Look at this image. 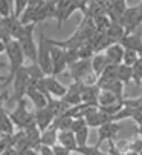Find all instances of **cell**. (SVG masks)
I'll use <instances>...</instances> for the list:
<instances>
[{"label":"cell","mask_w":142,"mask_h":155,"mask_svg":"<svg viewBox=\"0 0 142 155\" xmlns=\"http://www.w3.org/2000/svg\"><path fill=\"white\" fill-rule=\"evenodd\" d=\"M84 84H86V83H83V81H74L70 86H67V92H66V95H64L61 100H64L70 107L81 104V103H83V101H81V92H83Z\"/></svg>","instance_id":"10"},{"label":"cell","mask_w":142,"mask_h":155,"mask_svg":"<svg viewBox=\"0 0 142 155\" xmlns=\"http://www.w3.org/2000/svg\"><path fill=\"white\" fill-rule=\"evenodd\" d=\"M107 155H110V153H107Z\"/></svg>","instance_id":"42"},{"label":"cell","mask_w":142,"mask_h":155,"mask_svg":"<svg viewBox=\"0 0 142 155\" xmlns=\"http://www.w3.org/2000/svg\"><path fill=\"white\" fill-rule=\"evenodd\" d=\"M0 23L3 25V28L6 29V32L9 34V37L12 40H18V37L23 32V28H25V26L20 23V20L15 18V17H12V15L8 17V18H0Z\"/></svg>","instance_id":"15"},{"label":"cell","mask_w":142,"mask_h":155,"mask_svg":"<svg viewBox=\"0 0 142 155\" xmlns=\"http://www.w3.org/2000/svg\"><path fill=\"white\" fill-rule=\"evenodd\" d=\"M0 138H2V135H0Z\"/></svg>","instance_id":"41"},{"label":"cell","mask_w":142,"mask_h":155,"mask_svg":"<svg viewBox=\"0 0 142 155\" xmlns=\"http://www.w3.org/2000/svg\"><path fill=\"white\" fill-rule=\"evenodd\" d=\"M121 130V124L116 121H109L103 126L98 127V141L95 144V147H99L104 141H113L115 137L119 134Z\"/></svg>","instance_id":"9"},{"label":"cell","mask_w":142,"mask_h":155,"mask_svg":"<svg viewBox=\"0 0 142 155\" xmlns=\"http://www.w3.org/2000/svg\"><path fill=\"white\" fill-rule=\"evenodd\" d=\"M0 83H6V77L0 74Z\"/></svg>","instance_id":"39"},{"label":"cell","mask_w":142,"mask_h":155,"mask_svg":"<svg viewBox=\"0 0 142 155\" xmlns=\"http://www.w3.org/2000/svg\"><path fill=\"white\" fill-rule=\"evenodd\" d=\"M119 45L124 49H131V51L137 52L139 57H142V34L140 32H131V34L124 35Z\"/></svg>","instance_id":"13"},{"label":"cell","mask_w":142,"mask_h":155,"mask_svg":"<svg viewBox=\"0 0 142 155\" xmlns=\"http://www.w3.org/2000/svg\"><path fill=\"white\" fill-rule=\"evenodd\" d=\"M49 43H51V38H49ZM51 60H52V75L54 77L64 72L69 66L66 60V51L52 45V43H51Z\"/></svg>","instance_id":"7"},{"label":"cell","mask_w":142,"mask_h":155,"mask_svg":"<svg viewBox=\"0 0 142 155\" xmlns=\"http://www.w3.org/2000/svg\"><path fill=\"white\" fill-rule=\"evenodd\" d=\"M116 78H118V81H119V83H122L124 86H127L133 80L131 68H130V66H125V64H119V66H118Z\"/></svg>","instance_id":"25"},{"label":"cell","mask_w":142,"mask_h":155,"mask_svg":"<svg viewBox=\"0 0 142 155\" xmlns=\"http://www.w3.org/2000/svg\"><path fill=\"white\" fill-rule=\"evenodd\" d=\"M139 60V54L131 51V49H124V55H122V63L121 64H125V66H131Z\"/></svg>","instance_id":"29"},{"label":"cell","mask_w":142,"mask_h":155,"mask_svg":"<svg viewBox=\"0 0 142 155\" xmlns=\"http://www.w3.org/2000/svg\"><path fill=\"white\" fill-rule=\"evenodd\" d=\"M107 37H109V40L112 41V43H121V40L124 38V35H125V31H124V28L119 25V23H110V26L107 28V31L104 32Z\"/></svg>","instance_id":"22"},{"label":"cell","mask_w":142,"mask_h":155,"mask_svg":"<svg viewBox=\"0 0 142 155\" xmlns=\"http://www.w3.org/2000/svg\"><path fill=\"white\" fill-rule=\"evenodd\" d=\"M58 144L66 147V149H69V150H72V152L78 147L75 134L72 130H60L58 132Z\"/></svg>","instance_id":"20"},{"label":"cell","mask_w":142,"mask_h":155,"mask_svg":"<svg viewBox=\"0 0 142 155\" xmlns=\"http://www.w3.org/2000/svg\"><path fill=\"white\" fill-rule=\"evenodd\" d=\"M44 87H46L47 94H49V97H55V98H63L67 92V86H64L54 75L44 77Z\"/></svg>","instance_id":"11"},{"label":"cell","mask_w":142,"mask_h":155,"mask_svg":"<svg viewBox=\"0 0 142 155\" xmlns=\"http://www.w3.org/2000/svg\"><path fill=\"white\" fill-rule=\"evenodd\" d=\"M14 129H15V126H14L9 114L6 112L5 107H2L0 109V135H12Z\"/></svg>","instance_id":"21"},{"label":"cell","mask_w":142,"mask_h":155,"mask_svg":"<svg viewBox=\"0 0 142 155\" xmlns=\"http://www.w3.org/2000/svg\"><path fill=\"white\" fill-rule=\"evenodd\" d=\"M25 97H28V98L32 101V104H34L35 109H43V107H46L47 103H49V100H51V97H47L44 92H41L40 89H37L35 86H29V87H28Z\"/></svg>","instance_id":"16"},{"label":"cell","mask_w":142,"mask_h":155,"mask_svg":"<svg viewBox=\"0 0 142 155\" xmlns=\"http://www.w3.org/2000/svg\"><path fill=\"white\" fill-rule=\"evenodd\" d=\"M84 2H69V0H61V2L55 3V20H57V28L61 29V25L64 23L66 20L70 18L74 12L83 9Z\"/></svg>","instance_id":"5"},{"label":"cell","mask_w":142,"mask_h":155,"mask_svg":"<svg viewBox=\"0 0 142 155\" xmlns=\"http://www.w3.org/2000/svg\"><path fill=\"white\" fill-rule=\"evenodd\" d=\"M12 91H14V100L15 103H18L20 100L25 98L26 95V91H28V87L31 86V81H29V77L28 74L25 72V69H20L14 77H12Z\"/></svg>","instance_id":"6"},{"label":"cell","mask_w":142,"mask_h":155,"mask_svg":"<svg viewBox=\"0 0 142 155\" xmlns=\"http://www.w3.org/2000/svg\"><path fill=\"white\" fill-rule=\"evenodd\" d=\"M12 15V2L0 0V18H8Z\"/></svg>","instance_id":"32"},{"label":"cell","mask_w":142,"mask_h":155,"mask_svg":"<svg viewBox=\"0 0 142 155\" xmlns=\"http://www.w3.org/2000/svg\"><path fill=\"white\" fill-rule=\"evenodd\" d=\"M89 132H90V127H89V126H84L83 129H80L78 132H75V138H77V144H78V147H84V146H87V141H89Z\"/></svg>","instance_id":"27"},{"label":"cell","mask_w":142,"mask_h":155,"mask_svg":"<svg viewBox=\"0 0 142 155\" xmlns=\"http://www.w3.org/2000/svg\"><path fill=\"white\" fill-rule=\"evenodd\" d=\"M37 64L46 77L52 75V60H51V43L49 37L44 32H40L37 43Z\"/></svg>","instance_id":"2"},{"label":"cell","mask_w":142,"mask_h":155,"mask_svg":"<svg viewBox=\"0 0 142 155\" xmlns=\"http://www.w3.org/2000/svg\"><path fill=\"white\" fill-rule=\"evenodd\" d=\"M104 55L109 61V64H115V66H119L122 63V55H124V48L119 45V43H113L110 45L106 51Z\"/></svg>","instance_id":"17"},{"label":"cell","mask_w":142,"mask_h":155,"mask_svg":"<svg viewBox=\"0 0 142 155\" xmlns=\"http://www.w3.org/2000/svg\"><path fill=\"white\" fill-rule=\"evenodd\" d=\"M99 87L96 84H84L83 92H81V101L87 106H96L98 94H99Z\"/></svg>","instance_id":"18"},{"label":"cell","mask_w":142,"mask_h":155,"mask_svg":"<svg viewBox=\"0 0 142 155\" xmlns=\"http://www.w3.org/2000/svg\"><path fill=\"white\" fill-rule=\"evenodd\" d=\"M131 74H133V80L137 86L142 84V57H139V60L131 66Z\"/></svg>","instance_id":"28"},{"label":"cell","mask_w":142,"mask_h":155,"mask_svg":"<svg viewBox=\"0 0 142 155\" xmlns=\"http://www.w3.org/2000/svg\"><path fill=\"white\" fill-rule=\"evenodd\" d=\"M34 31H35V25H26L23 28L21 35L17 40L25 58H28L31 63H37V43L34 38Z\"/></svg>","instance_id":"4"},{"label":"cell","mask_w":142,"mask_h":155,"mask_svg":"<svg viewBox=\"0 0 142 155\" xmlns=\"http://www.w3.org/2000/svg\"><path fill=\"white\" fill-rule=\"evenodd\" d=\"M75 152L81 153V155H107L106 152H103L99 147L95 146H84V147H77Z\"/></svg>","instance_id":"33"},{"label":"cell","mask_w":142,"mask_h":155,"mask_svg":"<svg viewBox=\"0 0 142 155\" xmlns=\"http://www.w3.org/2000/svg\"><path fill=\"white\" fill-rule=\"evenodd\" d=\"M41 146H47V147H52L58 143V130L54 126H49L46 130L41 132Z\"/></svg>","instance_id":"23"},{"label":"cell","mask_w":142,"mask_h":155,"mask_svg":"<svg viewBox=\"0 0 142 155\" xmlns=\"http://www.w3.org/2000/svg\"><path fill=\"white\" fill-rule=\"evenodd\" d=\"M116 103H122L118 100L110 91H106V89H101L99 94H98V100H96V106L98 107H109L112 104H116Z\"/></svg>","instance_id":"24"},{"label":"cell","mask_w":142,"mask_h":155,"mask_svg":"<svg viewBox=\"0 0 142 155\" xmlns=\"http://www.w3.org/2000/svg\"><path fill=\"white\" fill-rule=\"evenodd\" d=\"M8 97H9L8 91H6V89H3V92L0 94V109H2V107H3V104L8 101Z\"/></svg>","instance_id":"36"},{"label":"cell","mask_w":142,"mask_h":155,"mask_svg":"<svg viewBox=\"0 0 142 155\" xmlns=\"http://www.w3.org/2000/svg\"><path fill=\"white\" fill-rule=\"evenodd\" d=\"M51 149H52L54 155H72V150H69V149H66V147L60 146L58 143H57L55 146H52Z\"/></svg>","instance_id":"35"},{"label":"cell","mask_w":142,"mask_h":155,"mask_svg":"<svg viewBox=\"0 0 142 155\" xmlns=\"http://www.w3.org/2000/svg\"><path fill=\"white\" fill-rule=\"evenodd\" d=\"M55 3L57 2H41L34 17V25L46 21L47 18H55Z\"/></svg>","instance_id":"14"},{"label":"cell","mask_w":142,"mask_h":155,"mask_svg":"<svg viewBox=\"0 0 142 155\" xmlns=\"http://www.w3.org/2000/svg\"><path fill=\"white\" fill-rule=\"evenodd\" d=\"M90 66H92V72H93V75L98 78V77L104 72V69L109 66V61H107L104 52L95 54V55L90 58Z\"/></svg>","instance_id":"19"},{"label":"cell","mask_w":142,"mask_h":155,"mask_svg":"<svg viewBox=\"0 0 142 155\" xmlns=\"http://www.w3.org/2000/svg\"><path fill=\"white\" fill-rule=\"evenodd\" d=\"M137 134H139V135H142V123H140V124H139V127H137Z\"/></svg>","instance_id":"40"},{"label":"cell","mask_w":142,"mask_h":155,"mask_svg":"<svg viewBox=\"0 0 142 155\" xmlns=\"http://www.w3.org/2000/svg\"><path fill=\"white\" fill-rule=\"evenodd\" d=\"M9 117L14 123L15 127H18V130H23V129H28V127H32V126H37L35 124V117H34V112L26 109V100L23 98L20 100L12 112H9Z\"/></svg>","instance_id":"3"},{"label":"cell","mask_w":142,"mask_h":155,"mask_svg":"<svg viewBox=\"0 0 142 155\" xmlns=\"http://www.w3.org/2000/svg\"><path fill=\"white\" fill-rule=\"evenodd\" d=\"M93 55H95V52H93L92 46L89 45L87 41L83 43L81 46H78V57H80V60H90Z\"/></svg>","instance_id":"30"},{"label":"cell","mask_w":142,"mask_h":155,"mask_svg":"<svg viewBox=\"0 0 142 155\" xmlns=\"http://www.w3.org/2000/svg\"><path fill=\"white\" fill-rule=\"evenodd\" d=\"M20 155H40V152L38 150H35V149H31V147H28V149H25Z\"/></svg>","instance_id":"38"},{"label":"cell","mask_w":142,"mask_h":155,"mask_svg":"<svg viewBox=\"0 0 142 155\" xmlns=\"http://www.w3.org/2000/svg\"><path fill=\"white\" fill-rule=\"evenodd\" d=\"M38 152H40V155H54L52 149H51V147H47V146H41Z\"/></svg>","instance_id":"37"},{"label":"cell","mask_w":142,"mask_h":155,"mask_svg":"<svg viewBox=\"0 0 142 155\" xmlns=\"http://www.w3.org/2000/svg\"><path fill=\"white\" fill-rule=\"evenodd\" d=\"M5 52L8 55V60H9V74L6 77V84L11 83L12 77L25 66V55H23V51L18 45V41L17 40H9L6 43V46H5Z\"/></svg>","instance_id":"1"},{"label":"cell","mask_w":142,"mask_h":155,"mask_svg":"<svg viewBox=\"0 0 142 155\" xmlns=\"http://www.w3.org/2000/svg\"><path fill=\"white\" fill-rule=\"evenodd\" d=\"M72 123H74V118L69 117V115H60V117H55L52 126L60 132V130H70V127H72Z\"/></svg>","instance_id":"26"},{"label":"cell","mask_w":142,"mask_h":155,"mask_svg":"<svg viewBox=\"0 0 142 155\" xmlns=\"http://www.w3.org/2000/svg\"><path fill=\"white\" fill-rule=\"evenodd\" d=\"M69 71H70V77L74 78V81H83V83H86V80L93 74L90 60H78L72 64H69Z\"/></svg>","instance_id":"8"},{"label":"cell","mask_w":142,"mask_h":155,"mask_svg":"<svg viewBox=\"0 0 142 155\" xmlns=\"http://www.w3.org/2000/svg\"><path fill=\"white\" fill-rule=\"evenodd\" d=\"M34 117H35V124L40 129V132H43L49 126H52V123L55 120V115L52 114V110L47 106L43 107V109H35L34 110Z\"/></svg>","instance_id":"12"},{"label":"cell","mask_w":142,"mask_h":155,"mask_svg":"<svg viewBox=\"0 0 142 155\" xmlns=\"http://www.w3.org/2000/svg\"><path fill=\"white\" fill-rule=\"evenodd\" d=\"M26 6H28V2H25V0H17V2H12V17L20 18L21 14L25 12Z\"/></svg>","instance_id":"31"},{"label":"cell","mask_w":142,"mask_h":155,"mask_svg":"<svg viewBox=\"0 0 142 155\" xmlns=\"http://www.w3.org/2000/svg\"><path fill=\"white\" fill-rule=\"evenodd\" d=\"M12 146V135H2L0 138V155Z\"/></svg>","instance_id":"34"}]
</instances>
